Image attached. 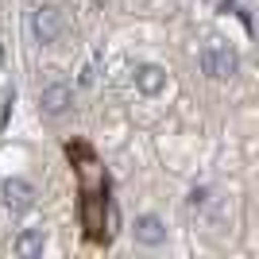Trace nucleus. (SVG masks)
I'll use <instances>...</instances> for the list:
<instances>
[{"mask_svg":"<svg viewBox=\"0 0 259 259\" xmlns=\"http://www.w3.org/2000/svg\"><path fill=\"white\" fill-rule=\"evenodd\" d=\"M162 232H159V221H151V217H147V221H140V240H147V244H151V240H159Z\"/></svg>","mask_w":259,"mask_h":259,"instance_id":"obj_6","label":"nucleus"},{"mask_svg":"<svg viewBox=\"0 0 259 259\" xmlns=\"http://www.w3.org/2000/svg\"><path fill=\"white\" fill-rule=\"evenodd\" d=\"M0 66H4V43H0Z\"/></svg>","mask_w":259,"mask_h":259,"instance_id":"obj_7","label":"nucleus"},{"mask_svg":"<svg viewBox=\"0 0 259 259\" xmlns=\"http://www.w3.org/2000/svg\"><path fill=\"white\" fill-rule=\"evenodd\" d=\"M62 31H66V23H62V12H58V8L43 4V8L31 12V35H35V43L54 47L58 39H62Z\"/></svg>","mask_w":259,"mask_h":259,"instance_id":"obj_2","label":"nucleus"},{"mask_svg":"<svg viewBox=\"0 0 259 259\" xmlns=\"http://www.w3.org/2000/svg\"><path fill=\"white\" fill-rule=\"evenodd\" d=\"M43 244H47L43 228H27V232H20V236H16V255L31 259V255H39V251H43Z\"/></svg>","mask_w":259,"mask_h":259,"instance_id":"obj_5","label":"nucleus"},{"mask_svg":"<svg viewBox=\"0 0 259 259\" xmlns=\"http://www.w3.org/2000/svg\"><path fill=\"white\" fill-rule=\"evenodd\" d=\"M39 105H43L47 116H66L70 105H74V89L70 85H47L43 97H39Z\"/></svg>","mask_w":259,"mask_h":259,"instance_id":"obj_4","label":"nucleus"},{"mask_svg":"<svg viewBox=\"0 0 259 259\" xmlns=\"http://www.w3.org/2000/svg\"><path fill=\"white\" fill-rule=\"evenodd\" d=\"M0 197H4V205H8L12 213H27L39 194H35V186L27 182V178H8V182L0 186Z\"/></svg>","mask_w":259,"mask_h":259,"instance_id":"obj_3","label":"nucleus"},{"mask_svg":"<svg viewBox=\"0 0 259 259\" xmlns=\"http://www.w3.org/2000/svg\"><path fill=\"white\" fill-rule=\"evenodd\" d=\"M66 159H70V170L77 178V194H81L77 213H81L85 244L108 248L112 244V190H108V170L101 166L97 151L85 140L66 143Z\"/></svg>","mask_w":259,"mask_h":259,"instance_id":"obj_1","label":"nucleus"}]
</instances>
